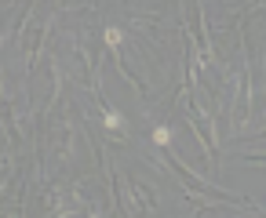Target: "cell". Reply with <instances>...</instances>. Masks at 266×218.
Returning <instances> with one entry per match:
<instances>
[{"label":"cell","mask_w":266,"mask_h":218,"mask_svg":"<svg viewBox=\"0 0 266 218\" xmlns=\"http://www.w3.org/2000/svg\"><path fill=\"white\" fill-rule=\"evenodd\" d=\"M153 138H157V146H168L171 131H168V127H157V131H153Z\"/></svg>","instance_id":"cell-1"},{"label":"cell","mask_w":266,"mask_h":218,"mask_svg":"<svg viewBox=\"0 0 266 218\" xmlns=\"http://www.w3.org/2000/svg\"><path fill=\"white\" fill-rule=\"evenodd\" d=\"M106 44H121V30H117V26H109V30H106Z\"/></svg>","instance_id":"cell-2"},{"label":"cell","mask_w":266,"mask_h":218,"mask_svg":"<svg viewBox=\"0 0 266 218\" xmlns=\"http://www.w3.org/2000/svg\"><path fill=\"white\" fill-rule=\"evenodd\" d=\"M106 127H121V113L109 109V113H106Z\"/></svg>","instance_id":"cell-3"}]
</instances>
